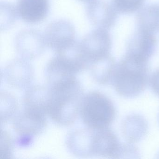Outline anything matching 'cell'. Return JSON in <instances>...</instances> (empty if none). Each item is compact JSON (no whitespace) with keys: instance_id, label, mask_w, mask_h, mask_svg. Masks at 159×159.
Listing matches in <instances>:
<instances>
[{"instance_id":"ffe728a7","label":"cell","mask_w":159,"mask_h":159,"mask_svg":"<svg viewBox=\"0 0 159 159\" xmlns=\"http://www.w3.org/2000/svg\"><path fill=\"white\" fill-rule=\"evenodd\" d=\"M1 30L2 31L11 28L18 16L16 6L6 2H1Z\"/></svg>"},{"instance_id":"d4e9b609","label":"cell","mask_w":159,"mask_h":159,"mask_svg":"<svg viewBox=\"0 0 159 159\" xmlns=\"http://www.w3.org/2000/svg\"></svg>"},{"instance_id":"277c9868","label":"cell","mask_w":159,"mask_h":159,"mask_svg":"<svg viewBox=\"0 0 159 159\" xmlns=\"http://www.w3.org/2000/svg\"><path fill=\"white\" fill-rule=\"evenodd\" d=\"M80 42L89 66L93 62L110 54L112 40L107 30L96 28L85 35Z\"/></svg>"},{"instance_id":"5b68a950","label":"cell","mask_w":159,"mask_h":159,"mask_svg":"<svg viewBox=\"0 0 159 159\" xmlns=\"http://www.w3.org/2000/svg\"><path fill=\"white\" fill-rule=\"evenodd\" d=\"M46 46L57 52L76 40L73 25L67 20L59 19L51 22L43 33Z\"/></svg>"},{"instance_id":"7402d4cb","label":"cell","mask_w":159,"mask_h":159,"mask_svg":"<svg viewBox=\"0 0 159 159\" xmlns=\"http://www.w3.org/2000/svg\"><path fill=\"white\" fill-rule=\"evenodd\" d=\"M0 159L11 158L12 155L14 141L12 138L7 131L1 129Z\"/></svg>"},{"instance_id":"9c48e42d","label":"cell","mask_w":159,"mask_h":159,"mask_svg":"<svg viewBox=\"0 0 159 159\" xmlns=\"http://www.w3.org/2000/svg\"><path fill=\"white\" fill-rule=\"evenodd\" d=\"M46 115L24 109L14 118L13 126L17 136L34 138L44 132L47 125Z\"/></svg>"},{"instance_id":"ac0fdd59","label":"cell","mask_w":159,"mask_h":159,"mask_svg":"<svg viewBox=\"0 0 159 159\" xmlns=\"http://www.w3.org/2000/svg\"><path fill=\"white\" fill-rule=\"evenodd\" d=\"M123 130L128 142H136L140 140L146 134L147 122L143 117L139 115H131L125 120Z\"/></svg>"},{"instance_id":"44dd1931","label":"cell","mask_w":159,"mask_h":159,"mask_svg":"<svg viewBox=\"0 0 159 159\" xmlns=\"http://www.w3.org/2000/svg\"><path fill=\"white\" fill-rule=\"evenodd\" d=\"M145 0H112V4L118 13L130 14L140 10Z\"/></svg>"},{"instance_id":"603a6c76","label":"cell","mask_w":159,"mask_h":159,"mask_svg":"<svg viewBox=\"0 0 159 159\" xmlns=\"http://www.w3.org/2000/svg\"><path fill=\"white\" fill-rule=\"evenodd\" d=\"M149 82L152 90L155 94L159 96V69L153 72Z\"/></svg>"},{"instance_id":"d6986e66","label":"cell","mask_w":159,"mask_h":159,"mask_svg":"<svg viewBox=\"0 0 159 159\" xmlns=\"http://www.w3.org/2000/svg\"><path fill=\"white\" fill-rule=\"evenodd\" d=\"M1 123H5L16 115L18 103L13 95L5 91H1Z\"/></svg>"},{"instance_id":"ba28073f","label":"cell","mask_w":159,"mask_h":159,"mask_svg":"<svg viewBox=\"0 0 159 159\" xmlns=\"http://www.w3.org/2000/svg\"><path fill=\"white\" fill-rule=\"evenodd\" d=\"M2 75L7 84L13 88H28L34 79V70L28 60L17 58L7 64L2 71Z\"/></svg>"},{"instance_id":"52a82bcc","label":"cell","mask_w":159,"mask_h":159,"mask_svg":"<svg viewBox=\"0 0 159 159\" xmlns=\"http://www.w3.org/2000/svg\"><path fill=\"white\" fill-rule=\"evenodd\" d=\"M14 44L18 54L27 60L40 56L47 47L43 33L33 29H26L18 32Z\"/></svg>"},{"instance_id":"2e32d148","label":"cell","mask_w":159,"mask_h":159,"mask_svg":"<svg viewBox=\"0 0 159 159\" xmlns=\"http://www.w3.org/2000/svg\"><path fill=\"white\" fill-rule=\"evenodd\" d=\"M139 30L154 34L159 31V5L150 4L139 10L136 17Z\"/></svg>"},{"instance_id":"30bf717a","label":"cell","mask_w":159,"mask_h":159,"mask_svg":"<svg viewBox=\"0 0 159 159\" xmlns=\"http://www.w3.org/2000/svg\"><path fill=\"white\" fill-rule=\"evenodd\" d=\"M117 13L112 3L103 0H92L88 2L86 14L90 23L96 28L108 30L115 25Z\"/></svg>"},{"instance_id":"5bb4252c","label":"cell","mask_w":159,"mask_h":159,"mask_svg":"<svg viewBox=\"0 0 159 159\" xmlns=\"http://www.w3.org/2000/svg\"><path fill=\"white\" fill-rule=\"evenodd\" d=\"M50 96L49 86L35 85L27 88L23 96L24 109L47 116Z\"/></svg>"},{"instance_id":"cb8c5ba5","label":"cell","mask_w":159,"mask_h":159,"mask_svg":"<svg viewBox=\"0 0 159 159\" xmlns=\"http://www.w3.org/2000/svg\"><path fill=\"white\" fill-rule=\"evenodd\" d=\"M82 2H89L91 1L92 0H79Z\"/></svg>"},{"instance_id":"9a60e30c","label":"cell","mask_w":159,"mask_h":159,"mask_svg":"<svg viewBox=\"0 0 159 159\" xmlns=\"http://www.w3.org/2000/svg\"><path fill=\"white\" fill-rule=\"evenodd\" d=\"M72 68L61 57L56 55L46 65L45 76L48 86L62 83L76 78Z\"/></svg>"},{"instance_id":"3957f363","label":"cell","mask_w":159,"mask_h":159,"mask_svg":"<svg viewBox=\"0 0 159 159\" xmlns=\"http://www.w3.org/2000/svg\"><path fill=\"white\" fill-rule=\"evenodd\" d=\"M116 114L113 103L104 94L92 91L84 95L80 115L88 128L94 130L109 128Z\"/></svg>"},{"instance_id":"7a4b0ae2","label":"cell","mask_w":159,"mask_h":159,"mask_svg":"<svg viewBox=\"0 0 159 159\" xmlns=\"http://www.w3.org/2000/svg\"><path fill=\"white\" fill-rule=\"evenodd\" d=\"M148 61L126 53L116 64L111 84L120 96L135 97L146 89L148 81Z\"/></svg>"},{"instance_id":"7c38bea8","label":"cell","mask_w":159,"mask_h":159,"mask_svg":"<svg viewBox=\"0 0 159 159\" xmlns=\"http://www.w3.org/2000/svg\"><path fill=\"white\" fill-rule=\"evenodd\" d=\"M156 43L154 34L138 30L127 42L126 53L148 61L155 52Z\"/></svg>"},{"instance_id":"6da1fadb","label":"cell","mask_w":159,"mask_h":159,"mask_svg":"<svg viewBox=\"0 0 159 159\" xmlns=\"http://www.w3.org/2000/svg\"><path fill=\"white\" fill-rule=\"evenodd\" d=\"M49 87L50 96L47 115L57 125H72L80 115L84 95L80 83L74 78Z\"/></svg>"},{"instance_id":"8992f818","label":"cell","mask_w":159,"mask_h":159,"mask_svg":"<svg viewBox=\"0 0 159 159\" xmlns=\"http://www.w3.org/2000/svg\"><path fill=\"white\" fill-rule=\"evenodd\" d=\"M93 130L92 156L119 158L124 155L125 145L120 143L113 131L109 128Z\"/></svg>"},{"instance_id":"8fae6325","label":"cell","mask_w":159,"mask_h":159,"mask_svg":"<svg viewBox=\"0 0 159 159\" xmlns=\"http://www.w3.org/2000/svg\"><path fill=\"white\" fill-rule=\"evenodd\" d=\"M16 10L18 16L25 23L37 24L48 15L49 0H17Z\"/></svg>"},{"instance_id":"e0dca14e","label":"cell","mask_w":159,"mask_h":159,"mask_svg":"<svg viewBox=\"0 0 159 159\" xmlns=\"http://www.w3.org/2000/svg\"><path fill=\"white\" fill-rule=\"evenodd\" d=\"M116 63L115 59L108 55L91 63L88 68L93 80L100 84H111Z\"/></svg>"},{"instance_id":"4fadbf2b","label":"cell","mask_w":159,"mask_h":159,"mask_svg":"<svg viewBox=\"0 0 159 159\" xmlns=\"http://www.w3.org/2000/svg\"><path fill=\"white\" fill-rule=\"evenodd\" d=\"M93 133V129L88 127L71 131L66 139V145L69 151L77 157H92Z\"/></svg>"}]
</instances>
